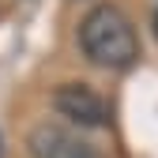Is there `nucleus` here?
I'll use <instances>...</instances> for the list:
<instances>
[{
  "label": "nucleus",
  "mask_w": 158,
  "mask_h": 158,
  "mask_svg": "<svg viewBox=\"0 0 158 158\" xmlns=\"http://www.w3.org/2000/svg\"><path fill=\"white\" fill-rule=\"evenodd\" d=\"M79 45L87 60L106 68V72H124L139 60V38H135L132 19L117 4H98L83 27H79Z\"/></svg>",
  "instance_id": "obj_1"
},
{
  "label": "nucleus",
  "mask_w": 158,
  "mask_h": 158,
  "mask_svg": "<svg viewBox=\"0 0 158 158\" xmlns=\"http://www.w3.org/2000/svg\"><path fill=\"white\" fill-rule=\"evenodd\" d=\"M30 158H102L90 139H83L79 132L64 128V124H34L27 135Z\"/></svg>",
  "instance_id": "obj_2"
},
{
  "label": "nucleus",
  "mask_w": 158,
  "mask_h": 158,
  "mask_svg": "<svg viewBox=\"0 0 158 158\" xmlns=\"http://www.w3.org/2000/svg\"><path fill=\"white\" fill-rule=\"evenodd\" d=\"M53 106H56L60 117H68V121L79 124V128H102L109 121L106 98L94 87H87V83H60L56 94H53Z\"/></svg>",
  "instance_id": "obj_3"
},
{
  "label": "nucleus",
  "mask_w": 158,
  "mask_h": 158,
  "mask_svg": "<svg viewBox=\"0 0 158 158\" xmlns=\"http://www.w3.org/2000/svg\"><path fill=\"white\" fill-rule=\"evenodd\" d=\"M154 38H158V15H154Z\"/></svg>",
  "instance_id": "obj_4"
}]
</instances>
